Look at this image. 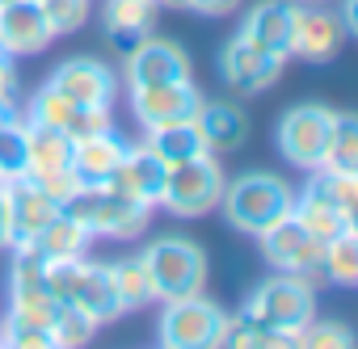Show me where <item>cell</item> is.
<instances>
[{"mask_svg": "<svg viewBox=\"0 0 358 349\" xmlns=\"http://www.w3.org/2000/svg\"><path fill=\"white\" fill-rule=\"evenodd\" d=\"M236 315L257 324L262 332H270L278 345H295V332L308 320H316V290L299 274H278V278L262 282Z\"/></svg>", "mask_w": 358, "mask_h": 349, "instance_id": "cell-1", "label": "cell"}, {"mask_svg": "<svg viewBox=\"0 0 358 349\" xmlns=\"http://www.w3.org/2000/svg\"><path fill=\"white\" fill-rule=\"evenodd\" d=\"M59 211L72 215L80 228H89V236H110V240H135L139 232H148V219H152V207L127 194L118 181L80 186L72 198L59 202Z\"/></svg>", "mask_w": 358, "mask_h": 349, "instance_id": "cell-2", "label": "cell"}, {"mask_svg": "<svg viewBox=\"0 0 358 349\" xmlns=\"http://www.w3.org/2000/svg\"><path fill=\"white\" fill-rule=\"evenodd\" d=\"M220 207H224V219L245 232V236H262L266 228H274L278 219L291 215L295 207V190L278 177V172H241L236 181L224 186L220 194Z\"/></svg>", "mask_w": 358, "mask_h": 349, "instance_id": "cell-3", "label": "cell"}, {"mask_svg": "<svg viewBox=\"0 0 358 349\" xmlns=\"http://www.w3.org/2000/svg\"><path fill=\"white\" fill-rule=\"evenodd\" d=\"M47 286L59 303H72L76 311H85L97 328L114 324L122 315L118 290H114V274L110 261H89V257H72V261H51L47 265Z\"/></svg>", "mask_w": 358, "mask_h": 349, "instance_id": "cell-4", "label": "cell"}, {"mask_svg": "<svg viewBox=\"0 0 358 349\" xmlns=\"http://www.w3.org/2000/svg\"><path fill=\"white\" fill-rule=\"evenodd\" d=\"M139 261L148 269L156 299H186V295H203L207 286V257L194 240L160 236L139 253Z\"/></svg>", "mask_w": 358, "mask_h": 349, "instance_id": "cell-5", "label": "cell"}, {"mask_svg": "<svg viewBox=\"0 0 358 349\" xmlns=\"http://www.w3.org/2000/svg\"><path fill=\"white\" fill-rule=\"evenodd\" d=\"M220 194H224V168L207 151V156H194L182 164H169L160 207L177 219H199L220 207Z\"/></svg>", "mask_w": 358, "mask_h": 349, "instance_id": "cell-6", "label": "cell"}, {"mask_svg": "<svg viewBox=\"0 0 358 349\" xmlns=\"http://www.w3.org/2000/svg\"><path fill=\"white\" fill-rule=\"evenodd\" d=\"M224 307H215L203 295L164 299V311L156 320V336L164 349H211L224 341Z\"/></svg>", "mask_w": 358, "mask_h": 349, "instance_id": "cell-7", "label": "cell"}, {"mask_svg": "<svg viewBox=\"0 0 358 349\" xmlns=\"http://www.w3.org/2000/svg\"><path fill=\"white\" fill-rule=\"evenodd\" d=\"M333 122H337V110L329 105H316V101L291 105L278 122V151L299 168H320L333 143Z\"/></svg>", "mask_w": 358, "mask_h": 349, "instance_id": "cell-8", "label": "cell"}, {"mask_svg": "<svg viewBox=\"0 0 358 349\" xmlns=\"http://www.w3.org/2000/svg\"><path fill=\"white\" fill-rule=\"evenodd\" d=\"M26 118L34 122H47L72 139H89V135H101V131H114V118H110V105H80L72 97H64L59 89L43 84L34 97H30V110Z\"/></svg>", "mask_w": 358, "mask_h": 349, "instance_id": "cell-9", "label": "cell"}, {"mask_svg": "<svg viewBox=\"0 0 358 349\" xmlns=\"http://www.w3.org/2000/svg\"><path fill=\"white\" fill-rule=\"evenodd\" d=\"M262 253H266V261L278 269V274H299V278H312V274H320V240L295 219V215H287V219H278L274 228H266L262 236Z\"/></svg>", "mask_w": 358, "mask_h": 349, "instance_id": "cell-10", "label": "cell"}, {"mask_svg": "<svg viewBox=\"0 0 358 349\" xmlns=\"http://www.w3.org/2000/svg\"><path fill=\"white\" fill-rule=\"evenodd\" d=\"M190 80V55L169 38H139L127 51V89H156Z\"/></svg>", "mask_w": 358, "mask_h": 349, "instance_id": "cell-11", "label": "cell"}, {"mask_svg": "<svg viewBox=\"0 0 358 349\" xmlns=\"http://www.w3.org/2000/svg\"><path fill=\"white\" fill-rule=\"evenodd\" d=\"M282 64H287L282 55H274V51H266V47L236 34L220 55V76H224V84L232 93H262V89L278 84Z\"/></svg>", "mask_w": 358, "mask_h": 349, "instance_id": "cell-12", "label": "cell"}, {"mask_svg": "<svg viewBox=\"0 0 358 349\" xmlns=\"http://www.w3.org/2000/svg\"><path fill=\"white\" fill-rule=\"evenodd\" d=\"M203 105V93L190 80L177 84H156V89H131V110L143 131L169 126V122H190Z\"/></svg>", "mask_w": 358, "mask_h": 349, "instance_id": "cell-13", "label": "cell"}, {"mask_svg": "<svg viewBox=\"0 0 358 349\" xmlns=\"http://www.w3.org/2000/svg\"><path fill=\"white\" fill-rule=\"evenodd\" d=\"M51 26L38 0H5L0 5V47L13 59L22 55H43L51 47Z\"/></svg>", "mask_w": 358, "mask_h": 349, "instance_id": "cell-14", "label": "cell"}, {"mask_svg": "<svg viewBox=\"0 0 358 349\" xmlns=\"http://www.w3.org/2000/svg\"><path fill=\"white\" fill-rule=\"evenodd\" d=\"M47 84L80 105H114V97H118V76L101 59H68L55 68V76Z\"/></svg>", "mask_w": 358, "mask_h": 349, "instance_id": "cell-15", "label": "cell"}, {"mask_svg": "<svg viewBox=\"0 0 358 349\" xmlns=\"http://www.w3.org/2000/svg\"><path fill=\"white\" fill-rule=\"evenodd\" d=\"M127 156V143L114 131L89 135V139H72V172L80 186H110L118 177V164Z\"/></svg>", "mask_w": 358, "mask_h": 349, "instance_id": "cell-16", "label": "cell"}, {"mask_svg": "<svg viewBox=\"0 0 358 349\" xmlns=\"http://www.w3.org/2000/svg\"><path fill=\"white\" fill-rule=\"evenodd\" d=\"M295 13H299V0H262L257 9H249L241 38L291 59V34H295Z\"/></svg>", "mask_w": 358, "mask_h": 349, "instance_id": "cell-17", "label": "cell"}, {"mask_svg": "<svg viewBox=\"0 0 358 349\" xmlns=\"http://www.w3.org/2000/svg\"><path fill=\"white\" fill-rule=\"evenodd\" d=\"M345 43V26L329 9H303L295 13V34H291V55L299 59H333Z\"/></svg>", "mask_w": 358, "mask_h": 349, "instance_id": "cell-18", "label": "cell"}, {"mask_svg": "<svg viewBox=\"0 0 358 349\" xmlns=\"http://www.w3.org/2000/svg\"><path fill=\"white\" fill-rule=\"evenodd\" d=\"M5 198H9V223H13V244H26L34 240L55 215H59V202L47 198L34 181L17 177V181H5Z\"/></svg>", "mask_w": 358, "mask_h": 349, "instance_id": "cell-19", "label": "cell"}, {"mask_svg": "<svg viewBox=\"0 0 358 349\" xmlns=\"http://www.w3.org/2000/svg\"><path fill=\"white\" fill-rule=\"evenodd\" d=\"M194 122H199L211 156H228V151L245 147V139H249V118L236 101H203Z\"/></svg>", "mask_w": 358, "mask_h": 349, "instance_id": "cell-20", "label": "cell"}, {"mask_svg": "<svg viewBox=\"0 0 358 349\" xmlns=\"http://www.w3.org/2000/svg\"><path fill=\"white\" fill-rule=\"evenodd\" d=\"M156 13H160V0H106V13H101L106 38L118 51H131L139 38L152 34Z\"/></svg>", "mask_w": 358, "mask_h": 349, "instance_id": "cell-21", "label": "cell"}, {"mask_svg": "<svg viewBox=\"0 0 358 349\" xmlns=\"http://www.w3.org/2000/svg\"><path fill=\"white\" fill-rule=\"evenodd\" d=\"M164 177H169V164L143 143V147H127V156H122V164H118V177H114V181H118L127 194H135L139 202L160 207Z\"/></svg>", "mask_w": 358, "mask_h": 349, "instance_id": "cell-22", "label": "cell"}, {"mask_svg": "<svg viewBox=\"0 0 358 349\" xmlns=\"http://www.w3.org/2000/svg\"><path fill=\"white\" fill-rule=\"evenodd\" d=\"M89 240H93L89 228H80L72 215L59 211V215H55L34 240H26V244H30L38 257H47V261H72V257H85V253H89Z\"/></svg>", "mask_w": 358, "mask_h": 349, "instance_id": "cell-23", "label": "cell"}, {"mask_svg": "<svg viewBox=\"0 0 358 349\" xmlns=\"http://www.w3.org/2000/svg\"><path fill=\"white\" fill-rule=\"evenodd\" d=\"M312 177L303 186V198L312 202H324V207H337V211H358V172L350 168H333V164H320V168H308Z\"/></svg>", "mask_w": 358, "mask_h": 349, "instance_id": "cell-24", "label": "cell"}, {"mask_svg": "<svg viewBox=\"0 0 358 349\" xmlns=\"http://www.w3.org/2000/svg\"><path fill=\"white\" fill-rule=\"evenodd\" d=\"M148 147L164 160V164H182V160H194V156H207V143H203V131L199 122H169V126H156L148 131Z\"/></svg>", "mask_w": 358, "mask_h": 349, "instance_id": "cell-25", "label": "cell"}, {"mask_svg": "<svg viewBox=\"0 0 358 349\" xmlns=\"http://www.w3.org/2000/svg\"><path fill=\"white\" fill-rule=\"evenodd\" d=\"M26 151H30V168L26 172H34V168H64L72 160V135L26 118Z\"/></svg>", "mask_w": 358, "mask_h": 349, "instance_id": "cell-26", "label": "cell"}, {"mask_svg": "<svg viewBox=\"0 0 358 349\" xmlns=\"http://www.w3.org/2000/svg\"><path fill=\"white\" fill-rule=\"evenodd\" d=\"M291 215L320 240V244H329V240H337L341 232H354V215L350 211H337V207H324V202H312V198H303V194H295V207H291Z\"/></svg>", "mask_w": 358, "mask_h": 349, "instance_id": "cell-27", "label": "cell"}, {"mask_svg": "<svg viewBox=\"0 0 358 349\" xmlns=\"http://www.w3.org/2000/svg\"><path fill=\"white\" fill-rule=\"evenodd\" d=\"M110 274H114V290H118V303L122 311H139L156 299L152 282H148V269L139 257H122V261H110Z\"/></svg>", "mask_w": 358, "mask_h": 349, "instance_id": "cell-28", "label": "cell"}, {"mask_svg": "<svg viewBox=\"0 0 358 349\" xmlns=\"http://www.w3.org/2000/svg\"><path fill=\"white\" fill-rule=\"evenodd\" d=\"M320 274L333 286H354L358 282V232H341L320 248Z\"/></svg>", "mask_w": 358, "mask_h": 349, "instance_id": "cell-29", "label": "cell"}, {"mask_svg": "<svg viewBox=\"0 0 358 349\" xmlns=\"http://www.w3.org/2000/svg\"><path fill=\"white\" fill-rule=\"evenodd\" d=\"M30 168V151H26V122L13 114L0 122V177L5 181H17L26 177Z\"/></svg>", "mask_w": 358, "mask_h": 349, "instance_id": "cell-30", "label": "cell"}, {"mask_svg": "<svg viewBox=\"0 0 358 349\" xmlns=\"http://www.w3.org/2000/svg\"><path fill=\"white\" fill-rule=\"evenodd\" d=\"M0 345H13V349H55V336H51L47 324L9 311V320L0 324Z\"/></svg>", "mask_w": 358, "mask_h": 349, "instance_id": "cell-31", "label": "cell"}, {"mask_svg": "<svg viewBox=\"0 0 358 349\" xmlns=\"http://www.w3.org/2000/svg\"><path fill=\"white\" fill-rule=\"evenodd\" d=\"M324 164L358 172V118H354V114H337V122H333V143H329Z\"/></svg>", "mask_w": 358, "mask_h": 349, "instance_id": "cell-32", "label": "cell"}, {"mask_svg": "<svg viewBox=\"0 0 358 349\" xmlns=\"http://www.w3.org/2000/svg\"><path fill=\"white\" fill-rule=\"evenodd\" d=\"M93 332H97V324L85 315V311H76L72 303H64L59 307V315H55V324H51V336H55V349H72V345H89L93 341Z\"/></svg>", "mask_w": 358, "mask_h": 349, "instance_id": "cell-33", "label": "cell"}, {"mask_svg": "<svg viewBox=\"0 0 358 349\" xmlns=\"http://www.w3.org/2000/svg\"><path fill=\"white\" fill-rule=\"evenodd\" d=\"M295 345L299 349H350L354 345V336H350V328L345 324H316V320H308L299 332H295Z\"/></svg>", "mask_w": 358, "mask_h": 349, "instance_id": "cell-34", "label": "cell"}, {"mask_svg": "<svg viewBox=\"0 0 358 349\" xmlns=\"http://www.w3.org/2000/svg\"><path fill=\"white\" fill-rule=\"evenodd\" d=\"M43 13H47V26L51 34H72L85 26L89 17V0H38Z\"/></svg>", "mask_w": 358, "mask_h": 349, "instance_id": "cell-35", "label": "cell"}, {"mask_svg": "<svg viewBox=\"0 0 358 349\" xmlns=\"http://www.w3.org/2000/svg\"><path fill=\"white\" fill-rule=\"evenodd\" d=\"M26 181H34V186H38L47 198H55V202H64V198H72V194L80 190L72 164H64V168H34V172H26Z\"/></svg>", "mask_w": 358, "mask_h": 349, "instance_id": "cell-36", "label": "cell"}, {"mask_svg": "<svg viewBox=\"0 0 358 349\" xmlns=\"http://www.w3.org/2000/svg\"><path fill=\"white\" fill-rule=\"evenodd\" d=\"M17 93L22 84H17L13 64H0V114H17Z\"/></svg>", "mask_w": 358, "mask_h": 349, "instance_id": "cell-37", "label": "cell"}, {"mask_svg": "<svg viewBox=\"0 0 358 349\" xmlns=\"http://www.w3.org/2000/svg\"><path fill=\"white\" fill-rule=\"evenodd\" d=\"M241 5V0H186V9H194V13H203V17H224V13H232Z\"/></svg>", "mask_w": 358, "mask_h": 349, "instance_id": "cell-38", "label": "cell"}, {"mask_svg": "<svg viewBox=\"0 0 358 349\" xmlns=\"http://www.w3.org/2000/svg\"><path fill=\"white\" fill-rule=\"evenodd\" d=\"M13 248V223H9V198H5V186H0V253Z\"/></svg>", "mask_w": 358, "mask_h": 349, "instance_id": "cell-39", "label": "cell"}, {"mask_svg": "<svg viewBox=\"0 0 358 349\" xmlns=\"http://www.w3.org/2000/svg\"><path fill=\"white\" fill-rule=\"evenodd\" d=\"M160 5H173V9H186V0H160Z\"/></svg>", "mask_w": 358, "mask_h": 349, "instance_id": "cell-40", "label": "cell"}, {"mask_svg": "<svg viewBox=\"0 0 358 349\" xmlns=\"http://www.w3.org/2000/svg\"><path fill=\"white\" fill-rule=\"evenodd\" d=\"M299 5H324V0H299Z\"/></svg>", "mask_w": 358, "mask_h": 349, "instance_id": "cell-41", "label": "cell"}, {"mask_svg": "<svg viewBox=\"0 0 358 349\" xmlns=\"http://www.w3.org/2000/svg\"><path fill=\"white\" fill-rule=\"evenodd\" d=\"M5 118H13V114H0V122H5Z\"/></svg>", "mask_w": 358, "mask_h": 349, "instance_id": "cell-42", "label": "cell"}, {"mask_svg": "<svg viewBox=\"0 0 358 349\" xmlns=\"http://www.w3.org/2000/svg\"><path fill=\"white\" fill-rule=\"evenodd\" d=\"M0 186H5V177H0Z\"/></svg>", "mask_w": 358, "mask_h": 349, "instance_id": "cell-43", "label": "cell"}, {"mask_svg": "<svg viewBox=\"0 0 358 349\" xmlns=\"http://www.w3.org/2000/svg\"><path fill=\"white\" fill-rule=\"evenodd\" d=\"M0 5H5V0H0Z\"/></svg>", "mask_w": 358, "mask_h": 349, "instance_id": "cell-44", "label": "cell"}]
</instances>
